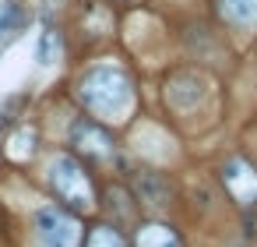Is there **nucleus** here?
<instances>
[{"mask_svg": "<svg viewBox=\"0 0 257 247\" xmlns=\"http://www.w3.org/2000/svg\"><path fill=\"white\" fill-rule=\"evenodd\" d=\"M50 187L57 191L64 208H71V212H88L95 205V194H92L85 166L74 155H67V152L53 155V162H50Z\"/></svg>", "mask_w": 257, "mask_h": 247, "instance_id": "obj_2", "label": "nucleus"}, {"mask_svg": "<svg viewBox=\"0 0 257 247\" xmlns=\"http://www.w3.org/2000/svg\"><path fill=\"white\" fill-rule=\"evenodd\" d=\"M57 53H60V32H57V29H46V32H43V39H39L36 57H39V64H53V60H57Z\"/></svg>", "mask_w": 257, "mask_h": 247, "instance_id": "obj_12", "label": "nucleus"}, {"mask_svg": "<svg viewBox=\"0 0 257 247\" xmlns=\"http://www.w3.org/2000/svg\"><path fill=\"white\" fill-rule=\"evenodd\" d=\"M78 99L102 120H123L134 106V85L123 67L99 64L81 74L78 81Z\"/></svg>", "mask_w": 257, "mask_h": 247, "instance_id": "obj_1", "label": "nucleus"}, {"mask_svg": "<svg viewBox=\"0 0 257 247\" xmlns=\"http://www.w3.org/2000/svg\"><path fill=\"white\" fill-rule=\"evenodd\" d=\"M29 25V11L18 4V0H4L0 4V39H11Z\"/></svg>", "mask_w": 257, "mask_h": 247, "instance_id": "obj_10", "label": "nucleus"}, {"mask_svg": "<svg viewBox=\"0 0 257 247\" xmlns=\"http://www.w3.org/2000/svg\"><path fill=\"white\" fill-rule=\"evenodd\" d=\"M36 243L39 247H78L81 243V222L64 205H46L36 215Z\"/></svg>", "mask_w": 257, "mask_h": 247, "instance_id": "obj_3", "label": "nucleus"}, {"mask_svg": "<svg viewBox=\"0 0 257 247\" xmlns=\"http://www.w3.org/2000/svg\"><path fill=\"white\" fill-rule=\"evenodd\" d=\"M71 141L85 152V155H95V159H109L116 148H113V134L102 127V124H95V120H78L74 127H71Z\"/></svg>", "mask_w": 257, "mask_h": 247, "instance_id": "obj_5", "label": "nucleus"}, {"mask_svg": "<svg viewBox=\"0 0 257 247\" xmlns=\"http://www.w3.org/2000/svg\"><path fill=\"white\" fill-rule=\"evenodd\" d=\"M222 184L236 205H253L257 201V166L246 159H229L222 166Z\"/></svg>", "mask_w": 257, "mask_h": 247, "instance_id": "obj_4", "label": "nucleus"}, {"mask_svg": "<svg viewBox=\"0 0 257 247\" xmlns=\"http://www.w3.org/2000/svg\"><path fill=\"white\" fill-rule=\"evenodd\" d=\"M134 191H138L141 205H148V208H166V205H169V194H173L169 184H166L159 173H138Z\"/></svg>", "mask_w": 257, "mask_h": 247, "instance_id": "obj_7", "label": "nucleus"}, {"mask_svg": "<svg viewBox=\"0 0 257 247\" xmlns=\"http://www.w3.org/2000/svg\"><path fill=\"white\" fill-rule=\"evenodd\" d=\"M218 11L229 25L236 29H250L257 25V0H218Z\"/></svg>", "mask_w": 257, "mask_h": 247, "instance_id": "obj_8", "label": "nucleus"}, {"mask_svg": "<svg viewBox=\"0 0 257 247\" xmlns=\"http://www.w3.org/2000/svg\"><path fill=\"white\" fill-rule=\"evenodd\" d=\"M134 243H138V247H180V236H176V229L166 226V222H145V226L138 229Z\"/></svg>", "mask_w": 257, "mask_h": 247, "instance_id": "obj_9", "label": "nucleus"}, {"mask_svg": "<svg viewBox=\"0 0 257 247\" xmlns=\"http://www.w3.org/2000/svg\"><path fill=\"white\" fill-rule=\"evenodd\" d=\"M85 247H127V240L116 226H92L85 236Z\"/></svg>", "mask_w": 257, "mask_h": 247, "instance_id": "obj_11", "label": "nucleus"}, {"mask_svg": "<svg viewBox=\"0 0 257 247\" xmlns=\"http://www.w3.org/2000/svg\"><path fill=\"white\" fill-rule=\"evenodd\" d=\"M201 92H204V89H201V78L190 74V71H180V74H173V78L166 81V99H169L173 106H180V110L197 106Z\"/></svg>", "mask_w": 257, "mask_h": 247, "instance_id": "obj_6", "label": "nucleus"}]
</instances>
